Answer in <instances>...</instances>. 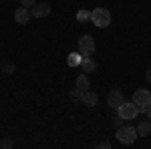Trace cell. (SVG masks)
<instances>
[{"instance_id": "8fae6325", "label": "cell", "mask_w": 151, "mask_h": 149, "mask_svg": "<svg viewBox=\"0 0 151 149\" xmlns=\"http://www.w3.org/2000/svg\"><path fill=\"white\" fill-rule=\"evenodd\" d=\"M81 69L89 75V73H93L95 69H97V63H95L91 57H83V60H81Z\"/></svg>"}, {"instance_id": "ba28073f", "label": "cell", "mask_w": 151, "mask_h": 149, "mask_svg": "<svg viewBox=\"0 0 151 149\" xmlns=\"http://www.w3.org/2000/svg\"><path fill=\"white\" fill-rule=\"evenodd\" d=\"M81 103H85L87 107H95V105L99 103V95L95 91H83V95H81Z\"/></svg>"}, {"instance_id": "7402d4cb", "label": "cell", "mask_w": 151, "mask_h": 149, "mask_svg": "<svg viewBox=\"0 0 151 149\" xmlns=\"http://www.w3.org/2000/svg\"><path fill=\"white\" fill-rule=\"evenodd\" d=\"M145 79H147V81H149V83H151V69L147 71V73H145Z\"/></svg>"}, {"instance_id": "2e32d148", "label": "cell", "mask_w": 151, "mask_h": 149, "mask_svg": "<svg viewBox=\"0 0 151 149\" xmlns=\"http://www.w3.org/2000/svg\"><path fill=\"white\" fill-rule=\"evenodd\" d=\"M12 145H14L12 139H2V141H0V147H2V149H10Z\"/></svg>"}, {"instance_id": "4fadbf2b", "label": "cell", "mask_w": 151, "mask_h": 149, "mask_svg": "<svg viewBox=\"0 0 151 149\" xmlns=\"http://www.w3.org/2000/svg\"><path fill=\"white\" fill-rule=\"evenodd\" d=\"M81 60H83V55H81V53H70L69 57H67L69 67H81Z\"/></svg>"}, {"instance_id": "ffe728a7", "label": "cell", "mask_w": 151, "mask_h": 149, "mask_svg": "<svg viewBox=\"0 0 151 149\" xmlns=\"http://www.w3.org/2000/svg\"><path fill=\"white\" fill-rule=\"evenodd\" d=\"M99 147H101V149H109V147H111V143H109V141H101V143H99Z\"/></svg>"}, {"instance_id": "30bf717a", "label": "cell", "mask_w": 151, "mask_h": 149, "mask_svg": "<svg viewBox=\"0 0 151 149\" xmlns=\"http://www.w3.org/2000/svg\"><path fill=\"white\" fill-rule=\"evenodd\" d=\"M137 135H139V137L151 135V119H145V121H139V123H137Z\"/></svg>"}, {"instance_id": "5b68a950", "label": "cell", "mask_w": 151, "mask_h": 149, "mask_svg": "<svg viewBox=\"0 0 151 149\" xmlns=\"http://www.w3.org/2000/svg\"><path fill=\"white\" fill-rule=\"evenodd\" d=\"M133 103L139 107V111H145L151 105V93L147 89H137L135 95H133Z\"/></svg>"}, {"instance_id": "52a82bcc", "label": "cell", "mask_w": 151, "mask_h": 149, "mask_svg": "<svg viewBox=\"0 0 151 149\" xmlns=\"http://www.w3.org/2000/svg\"><path fill=\"white\" fill-rule=\"evenodd\" d=\"M123 101H125V97H123V91H119V89H113V91H109V95H107V105L113 107V109H117Z\"/></svg>"}, {"instance_id": "603a6c76", "label": "cell", "mask_w": 151, "mask_h": 149, "mask_svg": "<svg viewBox=\"0 0 151 149\" xmlns=\"http://www.w3.org/2000/svg\"><path fill=\"white\" fill-rule=\"evenodd\" d=\"M0 67H2V60H0Z\"/></svg>"}, {"instance_id": "8992f818", "label": "cell", "mask_w": 151, "mask_h": 149, "mask_svg": "<svg viewBox=\"0 0 151 149\" xmlns=\"http://www.w3.org/2000/svg\"><path fill=\"white\" fill-rule=\"evenodd\" d=\"M30 14H32L35 18H47L48 14H50V4L38 2V4H35V6L30 8Z\"/></svg>"}, {"instance_id": "ac0fdd59", "label": "cell", "mask_w": 151, "mask_h": 149, "mask_svg": "<svg viewBox=\"0 0 151 149\" xmlns=\"http://www.w3.org/2000/svg\"><path fill=\"white\" fill-rule=\"evenodd\" d=\"M123 121H125V119L117 115V117H115V119H113V121H111V123H113V125H115V127H121V125H123Z\"/></svg>"}, {"instance_id": "5bb4252c", "label": "cell", "mask_w": 151, "mask_h": 149, "mask_svg": "<svg viewBox=\"0 0 151 149\" xmlns=\"http://www.w3.org/2000/svg\"><path fill=\"white\" fill-rule=\"evenodd\" d=\"M77 20H79V22H87V20H91V12H89V10H79V12H77Z\"/></svg>"}, {"instance_id": "44dd1931", "label": "cell", "mask_w": 151, "mask_h": 149, "mask_svg": "<svg viewBox=\"0 0 151 149\" xmlns=\"http://www.w3.org/2000/svg\"><path fill=\"white\" fill-rule=\"evenodd\" d=\"M145 113H147V119H151V105L147 107V109H145Z\"/></svg>"}, {"instance_id": "9c48e42d", "label": "cell", "mask_w": 151, "mask_h": 149, "mask_svg": "<svg viewBox=\"0 0 151 149\" xmlns=\"http://www.w3.org/2000/svg\"><path fill=\"white\" fill-rule=\"evenodd\" d=\"M30 10L26 8V6H20V8H16V12H14V20L18 24H26L28 20H30Z\"/></svg>"}, {"instance_id": "7a4b0ae2", "label": "cell", "mask_w": 151, "mask_h": 149, "mask_svg": "<svg viewBox=\"0 0 151 149\" xmlns=\"http://www.w3.org/2000/svg\"><path fill=\"white\" fill-rule=\"evenodd\" d=\"M91 22L95 26H99V28H107L111 24V12L107 8H95L91 12Z\"/></svg>"}, {"instance_id": "277c9868", "label": "cell", "mask_w": 151, "mask_h": 149, "mask_svg": "<svg viewBox=\"0 0 151 149\" xmlns=\"http://www.w3.org/2000/svg\"><path fill=\"white\" fill-rule=\"evenodd\" d=\"M95 38L91 35H83L81 38H79V53H81L83 57H91L95 53Z\"/></svg>"}, {"instance_id": "6da1fadb", "label": "cell", "mask_w": 151, "mask_h": 149, "mask_svg": "<svg viewBox=\"0 0 151 149\" xmlns=\"http://www.w3.org/2000/svg\"><path fill=\"white\" fill-rule=\"evenodd\" d=\"M117 141L119 143H123V145H131V143H135V139L139 137L137 135V129L135 127H131V125H121V127H117Z\"/></svg>"}, {"instance_id": "9a60e30c", "label": "cell", "mask_w": 151, "mask_h": 149, "mask_svg": "<svg viewBox=\"0 0 151 149\" xmlns=\"http://www.w3.org/2000/svg\"><path fill=\"white\" fill-rule=\"evenodd\" d=\"M81 95H83V91L79 89V87H75V89L70 91V101H75V103H81Z\"/></svg>"}, {"instance_id": "7c38bea8", "label": "cell", "mask_w": 151, "mask_h": 149, "mask_svg": "<svg viewBox=\"0 0 151 149\" xmlns=\"http://www.w3.org/2000/svg\"><path fill=\"white\" fill-rule=\"evenodd\" d=\"M81 91H87L89 87H91V81H89V77H87V73H83V75H79L77 77V83H75Z\"/></svg>"}, {"instance_id": "3957f363", "label": "cell", "mask_w": 151, "mask_h": 149, "mask_svg": "<svg viewBox=\"0 0 151 149\" xmlns=\"http://www.w3.org/2000/svg\"><path fill=\"white\" fill-rule=\"evenodd\" d=\"M117 115H119V117H123L125 121H129V119H135V117L139 115V107L133 103V101H131V103L123 101V103L117 107Z\"/></svg>"}, {"instance_id": "e0dca14e", "label": "cell", "mask_w": 151, "mask_h": 149, "mask_svg": "<svg viewBox=\"0 0 151 149\" xmlns=\"http://www.w3.org/2000/svg\"><path fill=\"white\" fill-rule=\"evenodd\" d=\"M14 71H16V67H14L12 63H8V65H4V73H6V75H12Z\"/></svg>"}, {"instance_id": "d6986e66", "label": "cell", "mask_w": 151, "mask_h": 149, "mask_svg": "<svg viewBox=\"0 0 151 149\" xmlns=\"http://www.w3.org/2000/svg\"><path fill=\"white\" fill-rule=\"evenodd\" d=\"M36 4V0H20V6H26V8H28V6H35Z\"/></svg>"}]
</instances>
